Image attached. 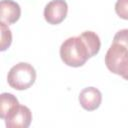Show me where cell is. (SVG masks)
<instances>
[{
  "label": "cell",
  "instance_id": "4",
  "mask_svg": "<svg viewBox=\"0 0 128 128\" xmlns=\"http://www.w3.org/2000/svg\"><path fill=\"white\" fill-rule=\"evenodd\" d=\"M68 5L65 0H52L44 8V18L52 25L61 23L67 16Z\"/></svg>",
  "mask_w": 128,
  "mask_h": 128
},
{
  "label": "cell",
  "instance_id": "11",
  "mask_svg": "<svg viewBox=\"0 0 128 128\" xmlns=\"http://www.w3.org/2000/svg\"><path fill=\"white\" fill-rule=\"evenodd\" d=\"M116 14L125 20H128V0H117L115 3Z\"/></svg>",
  "mask_w": 128,
  "mask_h": 128
},
{
  "label": "cell",
  "instance_id": "8",
  "mask_svg": "<svg viewBox=\"0 0 128 128\" xmlns=\"http://www.w3.org/2000/svg\"><path fill=\"white\" fill-rule=\"evenodd\" d=\"M18 99L11 93H2L0 95V117L5 119L19 106Z\"/></svg>",
  "mask_w": 128,
  "mask_h": 128
},
{
  "label": "cell",
  "instance_id": "7",
  "mask_svg": "<svg viewBox=\"0 0 128 128\" xmlns=\"http://www.w3.org/2000/svg\"><path fill=\"white\" fill-rule=\"evenodd\" d=\"M21 8L19 4L12 0H1L0 2V18L6 24H13L20 18Z\"/></svg>",
  "mask_w": 128,
  "mask_h": 128
},
{
  "label": "cell",
  "instance_id": "2",
  "mask_svg": "<svg viewBox=\"0 0 128 128\" xmlns=\"http://www.w3.org/2000/svg\"><path fill=\"white\" fill-rule=\"evenodd\" d=\"M105 64L109 71L128 80V48L113 42L105 55Z\"/></svg>",
  "mask_w": 128,
  "mask_h": 128
},
{
  "label": "cell",
  "instance_id": "1",
  "mask_svg": "<svg viewBox=\"0 0 128 128\" xmlns=\"http://www.w3.org/2000/svg\"><path fill=\"white\" fill-rule=\"evenodd\" d=\"M60 57L70 67H80L91 58L89 49L80 36L69 37L61 44Z\"/></svg>",
  "mask_w": 128,
  "mask_h": 128
},
{
  "label": "cell",
  "instance_id": "5",
  "mask_svg": "<svg viewBox=\"0 0 128 128\" xmlns=\"http://www.w3.org/2000/svg\"><path fill=\"white\" fill-rule=\"evenodd\" d=\"M7 128H27L32 121V113L27 106L19 105L5 119Z\"/></svg>",
  "mask_w": 128,
  "mask_h": 128
},
{
  "label": "cell",
  "instance_id": "10",
  "mask_svg": "<svg viewBox=\"0 0 128 128\" xmlns=\"http://www.w3.org/2000/svg\"><path fill=\"white\" fill-rule=\"evenodd\" d=\"M0 29H1V51H5L12 42V33L9 29L8 25L4 22H0Z\"/></svg>",
  "mask_w": 128,
  "mask_h": 128
},
{
  "label": "cell",
  "instance_id": "9",
  "mask_svg": "<svg viewBox=\"0 0 128 128\" xmlns=\"http://www.w3.org/2000/svg\"><path fill=\"white\" fill-rule=\"evenodd\" d=\"M79 36L86 43V45H87V47L89 49V52H90V56L91 57L95 56L99 52L100 46H101V42H100L99 36L93 31H85V32L81 33Z\"/></svg>",
  "mask_w": 128,
  "mask_h": 128
},
{
  "label": "cell",
  "instance_id": "12",
  "mask_svg": "<svg viewBox=\"0 0 128 128\" xmlns=\"http://www.w3.org/2000/svg\"><path fill=\"white\" fill-rule=\"evenodd\" d=\"M113 42L120 43L128 48V29H122L119 30L113 38Z\"/></svg>",
  "mask_w": 128,
  "mask_h": 128
},
{
  "label": "cell",
  "instance_id": "6",
  "mask_svg": "<svg viewBox=\"0 0 128 128\" xmlns=\"http://www.w3.org/2000/svg\"><path fill=\"white\" fill-rule=\"evenodd\" d=\"M79 103L87 111L96 110L102 101L101 92L95 87H86L79 94Z\"/></svg>",
  "mask_w": 128,
  "mask_h": 128
},
{
  "label": "cell",
  "instance_id": "3",
  "mask_svg": "<svg viewBox=\"0 0 128 128\" xmlns=\"http://www.w3.org/2000/svg\"><path fill=\"white\" fill-rule=\"evenodd\" d=\"M36 80L34 67L26 62H19L8 72V84L16 90H26L31 87Z\"/></svg>",
  "mask_w": 128,
  "mask_h": 128
}]
</instances>
